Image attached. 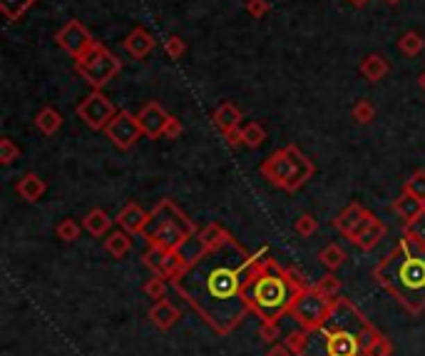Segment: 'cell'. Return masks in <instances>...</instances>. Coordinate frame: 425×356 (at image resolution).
I'll list each match as a JSON object with an SVG mask.
<instances>
[{
	"label": "cell",
	"mask_w": 425,
	"mask_h": 356,
	"mask_svg": "<svg viewBox=\"0 0 425 356\" xmlns=\"http://www.w3.org/2000/svg\"><path fill=\"white\" fill-rule=\"evenodd\" d=\"M259 254H249L234 237L197 257L172 286L199 312L217 332L229 334L249 312L247 289Z\"/></svg>",
	"instance_id": "obj_1"
},
{
	"label": "cell",
	"mask_w": 425,
	"mask_h": 356,
	"mask_svg": "<svg viewBox=\"0 0 425 356\" xmlns=\"http://www.w3.org/2000/svg\"><path fill=\"white\" fill-rule=\"evenodd\" d=\"M376 334L373 324H368L349 299L338 297L324 324L308 329L306 349L299 356H363V349Z\"/></svg>",
	"instance_id": "obj_2"
},
{
	"label": "cell",
	"mask_w": 425,
	"mask_h": 356,
	"mask_svg": "<svg viewBox=\"0 0 425 356\" xmlns=\"http://www.w3.org/2000/svg\"><path fill=\"white\" fill-rule=\"evenodd\" d=\"M376 282L390 291L410 314L425 309V244L403 232V237L376 267Z\"/></svg>",
	"instance_id": "obj_3"
},
{
	"label": "cell",
	"mask_w": 425,
	"mask_h": 356,
	"mask_svg": "<svg viewBox=\"0 0 425 356\" xmlns=\"http://www.w3.org/2000/svg\"><path fill=\"white\" fill-rule=\"evenodd\" d=\"M308 286L311 284L303 280L301 272H296L294 267L278 269L276 261L266 254V250H261L256 259V272L251 274L244 297H247L249 309L256 312L264 321H276L286 312H291L299 294Z\"/></svg>",
	"instance_id": "obj_4"
},
{
	"label": "cell",
	"mask_w": 425,
	"mask_h": 356,
	"mask_svg": "<svg viewBox=\"0 0 425 356\" xmlns=\"http://www.w3.org/2000/svg\"><path fill=\"white\" fill-rule=\"evenodd\" d=\"M197 225L189 220L187 214L172 202V200H160V204L149 212L147 229H144V239L152 247H162V250H179L187 239L197 234Z\"/></svg>",
	"instance_id": "obj_5"
},
{
	"label": "cell",
	"mask_w": 425,
	"mask_h": 356,
	"mask_svg": "<svg viewBox=\"0 0 425 356\" xmlns=\"http://www.w3.org/2000/svg\"><path fill=\"white\" fill-rule=\"evenodd\" d=\"M75 72L88 80L92 90H102L112 77L122 72V60L112 50H107L102 42H94V48L85 58L75 60Z\"/></svg>",
	"instance_id": "obj_6"
},
{
	"label": "cell",
	"mask_w": 425,
	"mask_h": 356,
	"mask_svg": "<svg viewBox=\"0 0 425 356\" xmlns=\"http://www.w3.org/2000/svg\"><path fill=\"white\" fill-rule=\"evenodd\" d=\"M331 307H333V299L324 297V294L311 284L308 289H303L301 294H299V299H296L294 307H291V314H294V319L299 321L303 329H316L319 324L326 321Z\"/></svg>",
	"instance_id": "obj_7"
},
{
	"label": "cell",
	"mask_w": 425,
	"mask_h": 356,
	"mask_svg": "<svg viewBox=\"0 0 425 356\" xmlns=\"http://www.w3.org/2000/svg\"><path fill=\"white\" fill-rule=\"evenodd\" d=\"M117 113L119 110L115 107V102L110 100L102 90H92V92H90L88 97H83L80 105H77V115H80V120H83L90 130H97V132L105 130V127L115 120V115Z\"/></svg>",
	"instance_id": "obj_8"
},
{
	"label": "cell",
	"mask_w": 425,
	"mask_h": 356,
	"mask_svg": "<svg viewBox=\"0 0 425 356\" xmlns=\"http://www.w3.org/2000/svg\"><path fill=\"white\" fill-rule=\"evenodd\" d=\"M55 42H58L60 50H65L72 60H80L94 48V38L88 28H85L80 20H67L62 28L55 33Z\"/></svg>",
	"instance_id": "obj_9"
},
{
	"label": "cell",
	"mask_w": 425,
	"mask_h": 356,
	"mask_svg": "<svg viewBox=\"0 0 425 356\" xmlns=\"http://www.w3.org/2000/svg\"><path fill=\"white\" fill-rule=\"evenodd\" d=\"M105 135L117 149H130L140 143V137L144 135V130H142L137 115H132L130 110H119L112 122L105 127Z\"/></svg>",
	"instance_id": "obj_10"
},
{
	"label": "cell",
	"mask_w": 425,
	"mask_h": 356,
	"mask_svg": "<svg viewBox=\"0 0 425 356\" xmlns=\"http://www.w3.org/2000/svg\"><path fill=\"white\" fill-rule=\"evenodd\" d=\"M142 259H144V264H147L157 277H162V280H167V282L177 280L179 274L187 269V261H184L179 250H162V247H152V244H149V250L144 252Z\"/></svg>",
	"instance_id": "obj_11"
},
{
	"label": "cell",
	"mask_w": 425,
	"mask_h": 356,
	"mask_svg": "<svg viewBox=\"0 0 425 356\" xmlns=\"http://www.w3.org/2000/svg\"><path fill=\"white\" fill-rule=\"evenodd\" d=\"M296 170V160H294V145H289V147L283 149H276V152H272L269 157L264 160V165H261V175H264L269 182L274 184V187H286V182L291 179V175H294Z\"/></svg>",
	"instance_id": "obj_12"
},
{
	"label": "cell",
	"mask_w": 425,
	"mask_h": 356,
	"mask_svg": "<svg viewBox=\"0 0 425 356\" xmlns=\"http://www.w3.org/2000/svg\"><path fill=\"white\" fill-rule=\"evenodd\" d=\"M383 237H385V225L373 212H368V217L356 227V232L349 237V242L353 247H358L360 252H371Z\"/></svg>",
	"instance_id": "obj_13"
},
{
	"label": "cell",
	"mask_w": 425,
	"mask_h": 356,
	"mask_svg": "<svg viewBox=\"0 0 425 356\" xmlns=\"http://www.w3.org/2000/svg\"><path fill=\"white\" fill-rule=\"evenodd\" d=\"M137 118H140L142 130H144V135H147L149 140H160V137H165L167 122H169L172 115L167 113L160 102H147V105L140 110Z\"/></svg>",
	"instance_id": "obj_14"
},
{
	"label": "cell",
	"mask_w": 425,
	"mask_h": 356,
	"mask_svg": "<svg viewBox=\"0 0 425 356\" xmlns=\"http://www.w3.org/2000/svg\"><path fill=\"white\" fill-rule=\"evenodd\" d=\"M115 220H117V225L122 227L124 232H130L132 237H137V234H144V229H147L149 212L147 209H142L137 202H130L119 209V214Z\"/></svg>",
	"instance_id": "obj_15"
},
{
	"label": "cell",
	"mask_w": 425,
	"mask_h": 356,
	"mask_svg": "<svg viewBox=\"0 0 425 356\" xmlns=\"http://www.w3.org/2000/svg\"><path fill=\"white\" fill-rule=\"evenodd\" d=\"M154 48H157V40H154L152 33H149L147 28H142V25L132 28L130 33H127V38H124V50H127L135 60H144Z\"/></svg>",
	"instance_id": "obj_16"
},
{
	"label": "cell",
	"mask_w": 425,
	"mask_h": 356,
	"mask_svg": "<svg viewBox=\"0 0 425 356\" xmlns=\"http://www.w3.org/2000/svg\"><path fill=\"white\" fill-rule=\"evenodd\" d=\"M366 217H368V209L363 207V204H360V202H351L349 207H346L341 214H338L336 220L331 222V225H333V229H338V232L343 234V237L349 239L351 234L356 232V227H358L360 222L366 220Z\"/></svg>",
	"instance_id": "obj_17"
},
{
	"label": "cell",
	"mask_w": 425,
	"mask_h": 356,
	"mask_svg": "<svg viewBox=\"0 0 425 356\" xmlns=\"http://www.w3.org/2000/svg\"><path fill=\"white\" fill-rule=\"evenodd\" d=\"M393 212L401 217L406 225H410L413 220H418L420 214L425 212V200H420V197H415L413 192L403 190L401 195H398V200L393 202Z\"/></svg>",
	"instance_id": "obj_18"
},
{
	"label": "cell",
	"mask_w": 425,
	"mask_h": 356,
	"mask_svg": "<svg viewBox=\"0 0 425 356\" xmlns=\"http://www.w3.org/2000/svg\"><path fill=\"white\" fill-rule=\"evenodd\" d=\"M179 309L169 302V299H160V302H154V307L149 309V321H152L154 327L160 329V332H167L172 329L174 324L179 321Z\"/></svg>",
	"instance_id": "obj_19"
},
{
	"label": "cell",
	"mask_w": 425,
	"mask_h": 356,
	"mask_svg": "<svg viewBox=\"0 0 425 356\" xmlns=\"http://www.w3.org/2000/svg\"><path fill=\"white\" fill-rule=\"evenodd\" d=\"M115 222H117V220H112V217H110V214H107L105 209H100V207L90 209V212L83 217V227L88 229V234H92L94 239L107 237V234L112 232Z\"/></svg>",
	"instance_id": "obj_20"
},
{
	"label": "cell",
	"mask_w": 425,
	"mask_h": 356,
	"mask_svg": "<svg viewBox=\"0 0 425 356\" xmlns=\"http://www.w3.org/2000/svg\"><path fill=\"white\" fill-rule=\"evenodd\" d=\"M294 160H296V170H294V175H291L289 182H286V187H283L286 192H299L303 184L313 177V162L308 160L306 154L296 147V145H294Z\"/></svg>",
	"instance_id": "obj_21"
},
{
	"label": "cell",
	"mask_w": 425,
	"mask_h": 356,
	"mask_svg": "<svg viewBox=\"0 0 425 356\" xmlns=\"http://www.w3.org/2000/svg\"><path fill=\"white\" fill-rule=\"evenodd\" d=\"M15 192L23 197L25 202H40L42 195L47 192V184H45V179H40V175L25 172L23 177H20V182L15 184Z\"/></svg>",
	"instance_id": "obj_22"
},
{
	"label": "cell",
	"mask_w": 425,
	"mask_h": 356,
	"mask_svg": "<svg viewBox=\"0 0 425 356\" xmlns=\"http://www.w3.org/2000/svg\"><path fill=\"white\" fill-rule=\"evenodd\" d=\"M388 72H390V63L383 55L371 53L360 60V75L366 77L368 83H381V80L388 77Z\"/></svg>",
	"instance_id": "obj_23"
},
{
	"label": "cell",
	"mask_w": 425,
	"mask_h": 356,
	"mask_svg": "<svg viewBox=\"0 0 425 356\" xmlns=\"http://www.w3.org/2000/svg\"><path fill=\"white\" fill-rule=\"evenodd\" d=\"M212 122L219 132H226V130H231V127H239L242 125V110H239L234 102H224V105H219L212 113Z\"/></svg>",
	"instance_id": "obj_24"
},
{
	"label": "cell",
	"mask_w": 425,
	"mask_h": 356,
	"mask_svg": "<svg viewBox=\"0 0 425 356\" xmlns=\"http://www.w3.org/2000/svg\"><path fill=\"white\" fill-rule=\"evenodd\" d=\"M105 250L107 254H112L115 259H122L132 252V234L130 232H124L122 227L115 232H110L105 237Z\"/></svg>",
	"instance_id": "obj_25"
},
{
	"label": "cell",
	"mask_w": 425,
	"mask_h": 356,
	"mask_svg": "<svg viewBox=\"0 0 425 356\" xmlns=\"http://www.w3.org/2000/svg\"><path fill=\"white\" fill-rule=\"evenodd\" d=\"M35 127L42 135H55V132L62 127V115L55 110V107H42L40 113L35 115Z\"/></svg>",
	"instance_id": "obj_26"
},
{
	"label": "cell",
	"mask_w": 425,
	"mask_h": 356,
	"mask_svg": "<svg viewBox=\"0 0 425 356\" xmlns=\"http://www.w3.org/2000/svg\"><path fill=\"white\" fill-rule=\"evenodd\" d=\"M197 237H199V242H201V247H204V250H214V247H219V244H224L231 234L222 225H217V222H209V225L204 227Z\"/></svg>",
	"instance_id": "obj_27"
},
{
	"label": "cell",
	"mask_w": 425,
	"mask_h": 356,
	"mask_svg": "<svg viewBox=\"0 0 425 356\" xmlns=\"http://www.w3.org/2000/svg\"><path fill=\"white\" fill-rule=\"evenodd\" d=\"M33 6L35 0H0V13L6 15L8 23H18Z\"/></svg>",
	"instance_id": "obj_28"
},
{
	"label": "cell",
	"mask_w": 425,
	"mask_h": 356,
	"mask_svg": "<svg viewBox=\"0 0 425 356\" xmlns=\"http://www.w3.org/2000/svg\"><path fill=\"white\" fill-rule=\"evenodd\" d=\"M425 48V40L420 33H415V30H408V33H403L401 40H398V50H401L403 55H408V58H415V55H420Z\"/></svg>",
	"instance_id": "obj_29"
},
{
	"label": "cell",
	"mask_w": 425,
	"mask_h": 356,
	"mask_svg": "<svg viewBox=\"0 0 425 356\" xmlns=\"http://www.w3.org/2000/svg\"><path fill=\"white\" fill-rule=\"evenodd\" d=\"M319 259L324 261V267L328 269V272H336L338 267H343V261H346V252H343V247H338L336 242H331L321 250Z\"/></svg>",
	"instance_id": "obj_30"
},
{
	"label": "cell",
	"mask_w": 425,
	"mask_h": 356,
	"mask_svg": "<svg viewBox=\"0 0 425 356\" xmlns=\"http://www.w3.org/2000/svg\"><path fill=\"white\" fill-rule=\"evenodd\" d=\"M390 354H393V344H390V339L383 337L381 332H378L366 344V349H363V356H390Z\"/></svg>",
	"instance_id": "obj_31"
},
{
	"label": "cell",
	"mask_w": 425,
	"mask_h": 356,
	"mask_svg": "<svg viewBox=\"0 0 425 356\" xmlns=\"http://www.w3.org/2000/svg\"><path fill=\"white\" fill-rule=\"evenodd\" d=\"M244 130V145L251 149H259L261 145H264L266 140V130L259 125V122H247V125L242 127Z\"/></svg>",
	"instance_id": "obj_32"
},
{
	"label": "cell",
	"mask_w": 425,
	"mask_h": 356,
	"mask_svg": "<svg viewBox=\"0 0 425 356\" xmlns=\"http://www.w3.org/2000/svg\"><path fill=\"white\" fill-rule=\"evenodd\" d=\"M351 118H353L358 125H368V122H373V118H376V105H373L371 100H358L353 105V110H351Z\"/></svg>",
	"instance_id": "obj_33"
},
{
	"label": "cell",
	"mask_w": 425,
	"mask_h": 356,
	"mask_svg": "<svg viewBox=\"0 0 425 356\" xmlns=\"http://www.w3.org/2000/svg\"><path fill=\"white\" fill-rule=\"evenodd\" d=\"M316 289L324 294V297H328V299H336L338 294H341V280H338L336 274L331 272V274H326V277H321L319 282H316Z\"/></svg>",
	"instance_id": "obj_34"
},
{
	"label": "cell",
	"mask_w": 425,
	"mask_h": 356,
	"mask_svg": "<svg viewBox=\"0 0 425 356\" xmlns=\"http://www.w3.org/2000/svg\"><path fill=\"white\" fill-rule=\"evenodd\" d=\"M294 229L299 237H313L319 232V220L313 214H299V220L294 222Z\"/></svg>",
	"instance_id": "obj_35"
},
{
	"label": "cell",
	"mask_w": 425,
	"mask_h": 356,
	"mask_svg": "<svg viewBox=\"0 0 425 356\" xmlns=\"http://www.w3.org/2000/svg\"><path fill=\"white\" fill-rule=\"evenodd\" d=\"M55 234H58L60 242L70 244V242H75V239L80 237V225H77L75 220H70V217H67V220H62L58 227H55Z\"/></svg>",
	"instance_id": "obj_36"
},
{
	"label": "cell",
	"mask_w": 425,
	"mask_h": 356,
	"mask_svg": "<svg viewBox=\"0 0 425 356\" xmlns=\"http://www.w3.org/2000/svg\"><path fill=\"white\" fill-rule=\"evenodd\" d=\"M306 341H308V329H296V332H289L286 334V339H283V344L289 346L294 354H301L303 349H306Z\"/></svg>",
	"instance_id": "obj_37"
},
{
	"label": "cell",
	"mask_w": 425,
	"mask_h": 356,
	"mask_svg": "<svg viewBox=\"0 0 425 356\" xmlns=\"http://www.w3.org/2000/svg\"><path fill=\"white\" fill-rule=\"evenodd\" d=\"M20 157V147L15 143H12L10 137H3V140H0V162H3V165H12V162L18 160Z\"/></svg>",
	"instance_id": "obj_38"
},
{
	"label": "cell",
	"mask_w": 425,
	"mask_h": 356,
	"mask_svg": "<svg viewBox=\"0 0 425 356\" xmlns=\"http://www.w3.org/2000/svg\"><path fill=\"white\" fill-rule=\"evenodd\" d=\"M144 294H147L149 299H165V294H167V280H162V277H157L154 274L152 280H147V284H144Z\"/></svg>",
	"instance_id": "obj_39"
},
{
	"label": "cell",
	"mask_w": 425,
	"mask_h": 356,
	"mask_svg": "<svg viewBox=\"0 0 425 356\" xmlns=\"http://www.w3.org/2000/svg\"><path fill=\"white\" fill-rule=\"evenodd\" d=\"M403 190L413 192L415 197L425 200V170H418V172L410 175V179L406 182V187H403Z\"/></svg>",
	"instance_id": "obj_40"
},
{
	"label": "cell",
	"mask_w": 425,
	"mask_h": 356,
	"mask_svg": "<svg viewBox=\"0 0 425 356\" xmlns=\"http://www.w3.org/2000/svg\"><path fill=\"white\" fill-rule=\"evenodd\" d=\"M165 53L169 55L172 60H179L184 53H187V42H184L179 35H169L165 40Z\"/></svg>",
	"instance_id": "obj_41"
},
{
	"label": "cell",
	"mask_w": 425,
	"mask_h": 356,
	"mask_svg": "<svg viewBox=\"0 0 425 356\" xmlns=\"http://www.w3.org/2000/svg\"><path fill=\"white\" fill-rule=\"evenodd\" d=\"M281 337V327H278V321H264L259 327V339L266 341V344H274L276 339Z\"/></svg>",
	"instance_id": "obj_42"
},
{
	"label": "cell",
	"mask_w": 425,
	"mask_h": 356,
	"mask_svg": "<svg viewBox=\"0 0 425 356\" xmlns=\"http://www.w3.org/2000/svg\"><path fill=\"white\" fill-rule=\"evenodd\" d=\"M269 10H272V3H269V0H247V13L254 20H261Z\"/></svg>",
	"instance_id": "obj_43"
},
{
	"label": "cell",
	"mask_w": 425,
	"mask_h": 356,
	"mask_svg": "<svg viewBox=\"0 0 425 356\" xmlns=\"http://www.w3.org/2000/svg\"><path fill=\"white\" fill-rule=\"evenodd\" d=\"M406 232L410 234V237H415L418 242L425 244V212L420 214L418 220H413L410 225H406Z\"/></svg>",
	"instance_id": "obj_44"
},
{
	"label": "cell",
	"mask_w": 425,
	"mask_h": 356,
	"mask_svg": "<svg viewBox=\"0 0 425 356\" xmlns=\"http://www.w3.org/2000/svg\"><path fill=\"white\" fill-rule=\"evenodd\" d=\"M222 135H224L226 145H229L231 149H236L239 145H244V130H242V125H239V127H231V130L222 132Z\"/></svg>",
	"instance_id": "obj_45"
},
{
	"label": "cell",
	"mask_w": 425,
	"mask_h": 356,
	"mask_svg": "<svg viewBox=\"0 0 425 356\" xmlns=\"http://www.w3.org/2000/svg\"><path fill=\"white\" fill-rule=\"evenodd\" d=\"M184 132L182 122H179L177 118H169V122H167V130H165V137L167 140H177L179 135Z\"/></svg>",
	"instance_id": "obj_46"
},
{
	"label": "cell",
	"mask_w": 425,
	"mask_h": 356,
	"mask_svg": "<svg viewBox=\"0 0 425 356\" xmlns=\"http://www.w3.org/2000/svg\"><path fill=\"white\" fill-rule=\"evenodd\" d=\"M291 354H294V351H291L286 344H272V349H269L266 356H291Z\"/></svg>",
	"instance_id": "obj_47"
},
{
	"label": "cell",
	"mask_w": 425,
	"mask_h": 356,
	"mask_svg": "<svg viewBox=\"0 0 425 356\" xmlns=\"http://www.w3.org/2000/svg\"><path fill=\"white\" fill-rule=\"evenodd\" d=\"M349 3H351L353 8H366V6H368V0H349Z\"/></svg>",
	"instance_id": "obj_48"
},
{
	"label": "cell",
	"mask_w": 425,
	"mask_h": 356,
	"mask_svg": "<svg viewBox=\"0 0 425 356\" xmlns=\"http://www.w3.org/2000/svg\"><path fill=\"white\" fill-rule=\"evenodd\" d=\"M418 85H420V88H423V92H425V72H423V75L418 77Z\"/></svg>",
	"instance_id": "obj_49"
},
{
	"label": "cell",
	"mask_w": 425,
	"mask_h": 356,
	"mask_svg": "<svg viewBox=\"0 0 425 356\" xmlns=\"http://www.w3.org/2000/svg\"><path fill=\"white\" fill-rule=\"evenodd\" d=\"M388 6H398V3H403V0H385Z\"/></svg>",
	"instance_id": "obj_50"
}]
</instances>
